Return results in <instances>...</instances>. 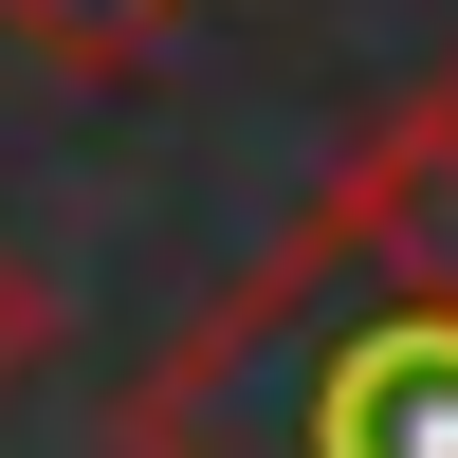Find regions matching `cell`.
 <instances>
[{
	"mask_svg": "<svg viewBox=\"0 0 458 458\" xmlns=\"http://www.w3.org/2000/svg\"><path fill=\"white\" fill-rule=\"evenodd\" d=\"M276 276L349 293V312L312 330L276 293H220L165 386H257V422L147 440V458H458V73L349 147V183L312 202Z\"/></svg>",
	"mask_w": 458,
	"mask_h": 458,
	"instance_id": "6da1fadb",
	"label": "cell"
},
{
	"mask_svg": "<svg viewBox=\"0 0 458 458\" xmlns=\"http://www.w3.org/2000/svg\"><path fill=\"white\" fill-rule=\"evenodd\" d=\"M55 330H73V312H55V276L0 239V386H37V367H55Z\"/></svg>",
	"mask_w": 458,
	"mask_h": 458,
	"instance_id": "7a4b0ae2",
	"label": "cell"
},
{
	"mask_svg": "<svg viewBox=\"0 0 458 458\" xmlns=\"http://www.w3.org/2000/svg\"><path fill=\"white\" fill-rule=\"evenodd\" d=\"M55 55H147V19H183V0H19Z\"/></svg>",
	"mask_w": 458,
	"mask_h": 458,
	"instance_id": "3957f363",
	"label": "cell"
}]
</instances>
